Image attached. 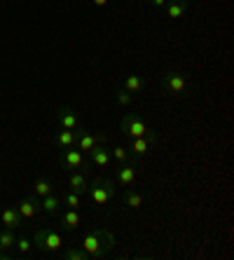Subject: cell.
Returning a JSON list of instances; mask_svg holds the SVG:
<instances>
[{
    "instance_id": "cell-1",
    "label": "cell",
    "mask_w": 234,
    "mask_h": 260,
    "mask_svg": "<svg viewBox=\"0 0 234 260\" xmlns=\"http://www.w3.org/2000/svg\"><path fill=\"white\" fill-rule=\"evenodd\" d=\"M115 232L108 230V228H101V225H94L87 230L82 239V251L87 253V260H106L110 253L115 251Z\"/></svg>"
},
{
    "instance_id": "cell-2",
    "label": "cell",
    "mask_w": 234,
    "mask_h": 260,
    "mask_svg": "<svg viewBox=\"0 0 234 260\" xmlns=\"http://www.w3.org/2000/svg\"><path fill=\"white\" fill-rule=\"evenodd\" d=\"M117 194V185L110 178H89L87 188V200L91 206H106Z\"/></svg>"
},
{
    "instance_id": "cell-3",
    "label": "cell",
    "mask_w": 234,
    "mask_h": 260,
    "mask_svg": "<svg viewBox=\"0 0 234 260\" xmlns=\"http://www.w3.org/2000/svg\"><path fill=\"white\" fill-rule=\"evenodd\" d=\"M159 82H162L164 91L171 94V96H190L192 94V82H190L185 73L180 71H164Z\"/></svg>"
},
{
    "instance_id": "cell-4",
    "label": "cell",
    "mask_w": 234,
    "mask_h": 260,
    "mask_svg": "<svg viewBox=\"0 0 234 260\" xmlns=\"http://www.w3.org/2000/svg\"><path fill=\"white\" fill-rule=\"evenodd\" d=\"M33 244L38 246V251L42 253H59L63 248V237L59 230H52V228H40L33 235Z\"/></svg>"
},
{
    "instance_id": "cell-5",
    "label": "cell",
    "mask_w": 234,
    "mask_h": 260,
    "mask_svg": "<svg viewBox=\"0 0 234 260\" xmlns=\"http://www.w3.org/2000/svg\"><path fill=\"white\" fill-rule=\"evenodd\" d=\"M120 129H122V134H124L126 139H141V136H157V132H152V129L148 127V124H145L143 117L136 115V113H129V115L122 117Z\"/></svg>"
},
{
    "instance_id": "cell-6",
    "label": "cell",
    "mask_w": 234,
    "mask_h": 260,
    "mask_svg": "<svg viewBox=\"0 0 234 260\" xmlns=\"http://www.w3.org/2000/svg\"><path fill=\"white\" fill-rule=\"evenodd\" d=\"M138 176V157L129 159L124 164H117L115 169V185L117 188H126V185H133Z\"/></svg>"
},
{
    "instance_id": "cell-7",
    "label": "cell",
    "mask_w": 234,
    "mask_h": 260,
    "mask_svg": "<svg viewBox=\"0 0 234 260\" xmlns=\"http://www.w3.org/2000/svg\"><path fill=\"white\" fill-rule=\"evenodd\" d=\"M148 202V192L143 188H133V185H126L124 188V194H122V204L131 211H141Z\"/></svg>"
},
{
    "instance_id": "cell-8",
    "label": "cell",
    "mask_w": 234,
    "mask_h": 260,
    "mask_svg": "<svg viewBox=\"0 0 234 260\" xmlns=\"http://www.w3.org/2000/svg\"><path fill=\"white\" fill-rule=\"evenodd\" d=\"M59 162L63 169L75 171V169H82L84 164H87V159H84L82 150H75V145H73V148H63V150H61Z\"/></svg>"
},
{
    "instance_id": "cell-9",
    "label": "cell",
    "mask_w": 234,
    "mask_h": 260,
    "mask_svg": "<svg viewBox=\"0 0 234 260\" xmlns=\"http://www.w3.org/2000/svg\"><path fill=\"white\" fill-rule=\"evenodd\" d=\"M75 136H78V141H75V145H78V150H91L94 145L98 143H106V136L103 134H91L89 129L84 127H78L75 129Z\"/></svg>"
},
{
    "instance_id": "cell-10",
    "label": "cell",
    "mask_w": 234,
    "mask_h": 260,
    "mask_svg": "<svg viewBox=\"0 0 234 260\" xmlns=\"http://www.w3.org/2000/svg\"><path fill=\"white\" fill-rule=\"evenodd\" d=\"M159 141V136H141V139H126V150H129V155L131 157H143L145 152L150 150V145L157 143Z\"/></svg>"
},
{
    "instance_id": "cell-11",
    "label": "cell",
    "mask_w": 234,
    "mask_h": 260,
    "mask_svg": "<svg viewBox=\"0 0 234 260\" xmlns=\"http://www.w3.org/2000/svg\"><path fill=\"white\" fill-rule=\"evenodd\" d=\"M87 152H89V159H87V162L94 164V167H98V169H106V167L113 162V157H110V148L106 143L94 145V148L87 150Z\"/></svg>"
},
{
    "instance_id": "cell-12",
    "label": "cell",
    "mask_w": 234,
    "mask_h": 260,
    "mask_svg": "<svg viewBox=\"0 0 234 260\" xmlns=\"http://www.w3.org/2000/svg\"><path fill=\"white\" fill-rule=\"evenodd\" d=\"M17 209L21 213V218H24V223H28V220H33L40 213V200H38L36 194H28V197H24V200L19 202Z\"/></svg>"
},
{
    "instance_id": "cell-13",
    "label": "cell",
    "mask_w": 234,
    "mask_h": 260,
    "mask_svg": "<svg viewBox=\"0 0 234 260\" xmlns=\"http://www.w3.org/2000/svg\"><path fill=\"white\" fill-rule=\"evenodd\" d=\"M0 223H3V228H7V230H17V228H24V218H21L17 206H5V209L0 211Z\"/></svg>"
},
{
    "instance_id": "cell-14",
    "label": "cell",
    "mask_w": 234,
    "mask_h": 260,
    "mask_svg": "<svg viewBox=\"0 0 234 260\" xmlns=\"http://www.w3.org/2000/svg\"><path fill=\"white\" fill-rule=\"evenodd\" d=\"M68 190H75L78 194H87V188H89V176L84 174L82 169H75L68 174Z\"/></svg>"
},
{
    "instance_id": "cell-15",
    "label": "cell",
    "mask_w": 234,
    "mask_h": 260,
    "mask_svg": "<svg viewBox=\"0 0 234 260\" xmlns=\"http://www.w3.org/2000/svg\"><path fill=\"white\" fill-rule=\"evenodd\" d=\"M56 117H59V127H63V129H78V127H82V124H80L78 113H75L73 108H68V106L59 108Z\"/></svg>"
},
{
    "instance_id": "cell-16",
    "label": "cell",
    "mask_w": 234,
    "mask_h": 260,
    "mask_svg": "<svg viewBox=\"0 0 234 260\" xmlns=\"http://www.w3.org/2000/svg\"><path fill=\"white\" fill-rule=\"evenodd\" d=\"M59 225L63 230H78L80 225H82V213H80L78 209H68L66 213H61Z\"/></svg>"
},
{
    "instance_id": "cell-17",
    "label": "cell",
    "mask_w": 234,
    "mask_h": 260,
    "mask_svg": "<svg viewBox=\"0 0 234 260\" xmlns=\"http://www.w3.org/2000/svg\"><path fill=\"white\" fill-rule=\"evenodd\" d=\"M75 141H78V136H75V129H63V127H59V132H56V136H54V143H56V148H73L75 145Z\"/></svg>"
},
{
    "instance_id": "cell-18",
    "label": "cell",
    "mask_w": 234,
    "mask_h": 260,
    "mask_svg": "<svg viewBox=\"0 0 234 260\" xmlns=\"http://www.w3.org/2000/svg\"><path fill=\"white\" fill-rule=\"evenodd\" d=\"M187 5H190L187 0H166V7H164V10H166V17L171 19V21L180 19L187 12Z\"/></svg>"
},
{
    "instance_id": "cell-19",
    "label": "cell",
    "mask_w": 234,
    "mask_h": 260,
    "mask_svg": "<svg viewBox=\"0 0 234 260\" xmlns=\"http://www.w3.org/2000/svg\"><path fill=\"white\" fill-rule=\"evenodd\" d=\"M40 211L45 213H59L61 211V200L56 197V194H45V197H40Z\"/></svg>"
},
{
    "instance_id": "cell-20",
    "label": "cell",
    "mask_w": 234,
    "mask_h": 260,
    "mask_svg": "<svg viewBox=\"0 0 234 260\" xmlns=\"http://www.w3.org/2000/svg\"><path fill=\"white\" fill-rule=\"evenodd\" d=\"M52 190H54V185H52V181H49L47 176H40V178L33 183V194H36L38 200L45 197V194H52Z\"/></svg>"
},
{
    "instance_id": "cell-21",
    "label": "cell",
    "mask_w": 234,
    "mask_h": 260,
    "mask_svg": "<svg viewBox=\"0 0 234 260\" xmlns=\"http://www.w3.org/2000/svg\"><path fill=\"white\" fill-rule=\"evenodd\" d=\"M14 242H17L14 230L3 228V230H0V251H10V248H14Z\"/></svg>"
},
{
    "instance_id": "cell-22",
    "label": "cell",
    "mask_w": 234,
    "mask_h": 260,
    "mask_svg": "<svg viewBox=\"0 0 234 260\" xmlns=\"http://www.w3.org/2000/svg\"><path fill=\"white\" fill-rule=\"evenodd\" d=\"M124 89H129L131 94H138V91L143 89V80H141V75H136V73H129L124 80Z\"/></svg>"
},
{
    "instance_id": "cell-23",
    "label": "cell",
    "mask_w": 234,
    "mask_h": 260,
    "mask_svg": "<svg viewBox=\"0 0 234 260\" xmlns=\"http://www.w3.org/2000/svg\"><path fill=\"white\" fill-rule=\"evenodd\" d=\"M110 157H113L117 164H124V162H129V159H133L124 145H113V148H110Z\"/></svg>"
},
{
    "instance_id": "cell-24",
    "label": "cell",
    "mask_w": 234,
    "mask_h": 260,
    "mask_svg": "<svg viewBox=\"0 0 234 260\" xmlns=\"http://www.w3.org/2000/svg\"><path fill=\"white\" fill-rule=\"evenodd\" d=\"M61 204H66L68 209H80L82 206V194H78L75 190H68L66 197L61 200Z\"/></svg>"
},
{
    "instance_id": "cell-25",
    "label": "cell",
    "mask_w": 234,
    "mask_h": 260,
    "mask_svg": "<svg viewBox=\"0 0 234 260\" xmlns=\"http://www.w3.org/2000/svg\"><path fill=\"white\" fill-rule=\"evenodd\" d=\"M115 101L120 103L122 108H126V106H131L133 103V94L129 89H124V87H120V89L115 91Z\"/></svg>"
},
{
    "instance_id": "cell-26",
    "label": "cell",
    "mask_w": 234,
    "mask_h": 260,
    "mask_svg": "<svg viewBox=\"0 0 234 260\" xmlns=\"http://www.w3.org/2000/svg\"><path fill=\"white\" fill-rule=\"evenodd\" d=\"M61 258H66V260H87V253L82 251V246L80 248H66L63 253H61Z\"/></svg>"
},
{
    "instance_id": "cell-27",
    "label": "cell",
    "mask_w": 234,
    "mask_h": 260,
    "mask_svg": "<svg viewBox=\"0 0 234 260\" xmlns=\"http://www.w3.org/2000/svg\"><path fill=\"white\" fill-rule=\"evenodd\" d=\"M19 253H30V248H33V242H30L28 237H17V242H14Z\"/></svg>"
},
{
    "instance_id": "cell-28",
    "label": "cell",
    "mask_w": 234,
    "mask_h": 260,
    "mask_svg": "<svg viewBox=\"0 0 234 260\" xmlns=\"http://www.w3.org/2000/svg\"><path fill=\"white\" fill-rule=\"evenodd\" d=\"M150 5H155V7H159V10H164V7H166V0H150Z\"/></svg>"
},
{
    "instance_id": "cell-29",
    "label": "cell",
    "mask_w": 234,
    "mask_h": 260,
    "mask_svg": "<svg viewBox=\"0 0 234 260\" xmlns=\"http://www.w3.org/2000/svg\"><path fill=\"white\" fill-rule=\"evenodd\" d=\"M91 5H96V7H106V5H108V0H91Z\"/></svg>"
}]
</instances>
